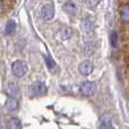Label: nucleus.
<instances>
[{
  "mask_svg": "<svg viewBox=\"0 0 129 129\" xmlns=\"http://www.w3.org/2000/svg\"><path fill=\"white\" fill-rule=\"evenodd\" d=\"M96 87L95 84L92 82H84L79 87V92L83 96H86V98H91L95 94Z\"/></svg>",
  "mask_w": 129,
  "mask_h": 129,
  "instance_id": "nucleus-2",
  "label": "nucleus"
},
{
  "mask_svg": "<svg viewBox=\"0 0 129 129\" xmlns=\"http://www.w3.org/2000/svg\"><path fill=\"white\" fill-rule=\"evenodd\" d=\"M99 129H116L110 114H103L99 119Z\"/></svg>",
  "mask_w": 129,
  "mask_h": 129,
  "instance_id": "nucleus-4",
  "label": "nucleus"
},
{
  "mask_svg": "<svg viewBox=\"0 0 129 129\" xmlns=\"http://www.w3.org/2000/svg\"><path fill=\"white\" fill-rule=\"evenodd\" d=\"M11 70H13V74L16 76V77L20 78L27 73V66L24 61L17 60L13 63V66H11Z\"/></svg>",
  "mask_w": 129,
  "mask_h": 129,
  "instance_id": "nucleus-3",
  "label": "nucleus"
},
{
  "mask_svg": "<svg viewBox=\"0 0 129 129\" xmlns=\"http://www.w3.org/2000/svg\"><path fill=\"white\" fill-rule=\"evenodd\" d=\"M5 107H6V109L8 110V111H14V110H16L18 108V101L16 100L15 98L9 96V98L7 99V101H6Z\"/></svg>",
  "mask_w": 129,
  "mask_h": 129,
  "instance_id": "nucleus-9",
  "label": "nucleus"
},
{
  "mask_svg": "<svg viewBox=\"0 0 129 129\" xmlns=\"http://www.w3.org/2000/svg\"><path fill=\"white\" fill-rule=\"evenodd\" d=\"M100 0H85V5H86L88 8H95L99 5Z\"/></svg>",
  "mask_w": 129,
  "mask_h": 129,
  "instance_id": "nucleus-18",
  "label": "nucleus"
},
{
  "mask_svg": "<svg viewBox=\"0 0 129 129\" xmlns=\"http://www.w3.org/2000/svg\"><path fill=\"white\" fill-rule=\"evenodd\" d=\"M82 28L85 33H92L94 29V25L92 23V20L88 19V18H84L82 20Z\"/></svg>",
  "mask_w": 129,
  "mask_h": 129,
  "instance_id": "nucleus-10",
  "label": "nucleus"
},
{
  "mask_svg": "<svg viewBox=\"0 0 129 129\" xmlns=\"http://www.w3.org/2000/svg\"><path fill=\"white\" fill-rule=\"evenodd\" d=\"M19 93H20V91H19L18 85L14 82H9L8 85H7V94L9 96H11V98H16V96L19 95Z\"/></svg>",
  "mask_w": 129,
  "mask_h": 129,
  "instance_id": "nucleus-7",
  "label": "nucleus"
},
{
  "mask_svg": "<svg viewBox=\"0 0 129 129\" xmlns=\"http://www.w3.org/2000/svg\"><path fill=\"white\" fill-rule=\"evenodd\" d=\"M41 15L45 20H51L54 16V7L52 4H47L41 8Z\"/></svg>",
  "mask_w": 129,
  "mask_h": 129,
  "instance_id": "nucleus-5",
  "label": "nucleus"
},
{
  "mask_svg": "<svg viewBox=\"0 0 129 129\" xmlns=\"http://www.w3.org/2000/svg\"><path fill=\"white\" fill-rule=\"evenodd\" d=\"M63 11L66 14H68V15H71V16H75L76 15V11H77V8H76V6L73 4V2L68 1L66 2V4L63 5Z\"/></svg>",
  "mask_w": 129,
  "mask_h": 129,
  "instance_id": "nucleus-11",
  "label": "nucleus"
},
{
  "mask_svg": "<svg viewBox=\"0 0 129 129\" xmlns=\"http://www.w3.org/2000/svg\"><path fill=\"white\" fill-rule=\"evenodd\" d=\"M78 69H79V73L82 74V75L87 76L93 71V63H92V61H89V60H84L79 63Z\"/></svg>",
  "mask_w": 129,
  "mask_h": 129,
  "instance_id": "nucleus-6",
  "label": "nucleus"
},
{
  "mask_svg": "<svg viewBox=\"0 0 129 129\" xmlns=\"http://www.w3.org/2000/svg\"><path fill=\"white\" fill-rule=\"evenodd\" d=\"M15 32H16L15 20H9V22H7L6 26H5V34H6V35H13Z\"/></svg>",
  "mask_w": 129,
  "mask_h": 129,
  "instance_id": "nucleus-12",
  "label": "nucleus"
},
{
  "mask_svg": "<svg viewBox=\"0 0 129 129\" xmlns=\"http://www.w3.org/2000/svg\"><path fill=\"white\" fill-rule=\"evenodd\" d=\"M47 92H48L47 86L42 82H35L29 87V94H31V96H35V98H40V96L45 95Z\"/></svg>",
  "mask_w": 129,
  "mask_h": 129,
  "instance_id": "nucleus-1",
  "label": "nucleus"
},
{
  "mask_svg": "<svg viewBox=\"0 0 129 129\" xmlns=\"http://www.w3.org/2000/svg\"><path fill=\"white\" fill-rule=\"evenodd\" d=\"M43 59H44V61H45V63H47L49 70L52 71V73H56L57 69H58V66H57L56 61H54L52 58H50V57H47V56L43 57Z\"/></svg>",
  "mask_w": 129,
  "mask_h": 129,
  "instance_id": "nucleus-13",
  "label": "nucleus"
},
{
  "mask_svg": "<svg viewBox=\"0 0 129 129\" xmlns=\"http://www.w3.org/2000/svg\"><path fill=\"white\" fill-rule=\"evenodd\" d=\"M73 33H74V31H73L71 27L63 26V27H61V28L59 29V38H60L61 40H63V41H67V40H69V39L73 36Z\"/></svg>",
  "mask_w": 129,
  "mask_h": 129,
  "instance_id": "nucleus-8",
  "label": "nucleus"
},
{
  "mask_svg": "<svg viewBox=\"0 0 129 129\" xmlns=\"http://www.w3.org/2000/svg\"><path fill=\"white\" fill-rule=\"evenodd\" d=\"M94 50H95V45H94L93 42H86L84 45V52L86 54H91L94 52Z\"/></svg>",
  "mask_w": 129,
  "mask_h": 129,
  "instance_id": "nucleus-16",
  "label": "nucleus"
},
{
  "mask_svg": "<svg viewBox=\"0 0 129 129\" xmlns=\"http://www.w3.org/2000/svg\"><path fill=\"white\" fill-rule=\"evenodd\" d=\"M2 10H4V4H2V1L0 0V13H2Z\"/></svg>",
  "mask_w": 129,
  "mask_h": 129,
  "instance_id": "nucleus-19",
  "label": "nucleus"
},
{
  "mask_svg": "<svg viewBox=\"0 0 129 129\" xmlns=\"http://www.w3.org/2000/svg\"><path fill=\"white\" fill-rule=\"evenodd\" d=\"M120 17L123 22H129V7L123 6L120 8Z\"/></svg>",
  "mask_w": 129,
  "mask_h": 129,
  "instance_id": "nucleus-15",
  "label": "nucleus"
},
{
  "mask_svg": "<svg viewBox=\"0 0 129 129\" xmlns=\"http://www.w3.org/2000/svg\"><path fill=\"white\" fill-rule=\"evenodd\" d=\"M7 127H8V129H22V123H20L19 119L11 118L9 119Z\"/></svg>",
  "mask_w": 129,
  "mask_h": 129,
  "instance_id": "nucleus-14",
  "label": "nucleus"
},
{
  "mask_svg": "<svg viewBox=\"0 0 129 129\" xmlns=\"http://www.w3.org/2000/svg\"><path fill=\"white\" fill-rule=\"evenodd\" d=\"M110 42H111L112 47H117L118 44V34L116 32H112L111 35H110Z\"/></svg>",
  "mask_w": 129,
  "mask_h": 129,
  "instance_id": "nucleus-17",
  "label": "nucleus"
}]
</instances>
